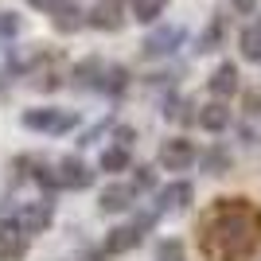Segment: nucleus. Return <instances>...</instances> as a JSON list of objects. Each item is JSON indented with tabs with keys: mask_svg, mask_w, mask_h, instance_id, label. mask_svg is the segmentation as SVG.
Wrapping results in <instances>:
<instances>
[{
	"mask_svg": "<svg viewBox=\"0 0 261 261\" xmlns=\"http://www.w3.org/2000/svg\"><path fill=\"white\" fill-rule=\"evenodd\" d=\"M261 242V211L246 199H218L203 226V253L211 261H250Z\"/></svg>",
	"mask_w": 261,
	"mask_h": 261,
	"instance_id": "nucleus-1",
	"label": "nucleus"
},
{
	"mask_svg": "<svg viewBox=\"0 0 261 261\" xmlns=\"http://www.w3.org/2000/svg\"><path fill=\"white\" fill-rule=\"evenodd\" d=\"M20 121L28 125V129H35V133H66V129H74V125H78L74 113H63V109H51V106L28 109Z\"/></svg>",
	"mask_w": 261,
	"mask_h": 261,
	"instance_id": "nucleus-2",
	"label": "nucleus"
},
{
	"mask_svg": "<svg viewBox=\"0 0 261 261\" xmlns=\"http://www.w3.org/2000/svg\"><path fill=\"white\" fill-rule=\"evenodd\" d=\"M4 226H16L23 238L28 234H43L51 226V203H28V207H20L16 215L4 218Z\"/></svg>",
	"mask_w": 261,
	"mask_h": 261,
	"instance_id": "nucleus-3",
	"label": "nucleus"
},
{
	"mask_svg": "<svg viewBox=\"0 0 261 261\" xmlns=\"http://www.w3.org/2000/svg\"><path fill=\"white\" fill-rule=\"evenodd\" d=\"M195 160H199V152H195V144L187 141V137H172V141L160 144V164L168 172H187Z\"/></svg>",
	"mask_w": 261,
	"mask_h": 261,
	"instance_id": "nucleus-4",
	"label": "nucleus"
},
{
	"mask_svg": "<svg viewBox=\"0 0 261 261\" xmlns=\"http://www.w3.org/2000/svg\"><path fill=\"white\" fill-rule=\"evenodd\" d=\"M86 23H90V28H98V32H117L121 23H125L121 0H101V4H94V8L86 12Z\"/></svg>",
	"mask_w": 261,
	"mask_h": 261,
	"instance_id": "nucleus-5",
	"label": "nucleus"
},
{
	"mask_svg": "<svg viewBox=\"0 0 261 261\" xmlns=\"http://www.w3.org/2000/svg\"><path fill=\"white\" fill-rule=\"evenodd\" d=\"M55 184H59V187H70V191H82V187L94 184V172H90V168L78 160V156H66V160L59 164V175H55Z\"/></svg>",
	"mask_w": 261,
	"mask_h": 261,
	"instance_id": "nucleus-6",
	"label": "nucleus"
},
{
	"mask_svg": "<svg viewBox=\"0 0 261 261\" xmlns=\"http://www.w3.org/2000/svg\"><path fill=\"white\" fill-rule=\"evenodd\" d=\"M179 43H184V28H156V32L148 35L141 47H144V55H148V59H156V55H172Z\"/></svg>",
	"mask_w": 261,
	"mask_h": 261,
	"instance_id": "nucleus-7",
	"label": "nucleus"
},
{
	"mask_svg": "<svg viewBox=\"0 0 261 261\" xmlns=\"http://www.w3.org/2000/svg\"><path fill=\"white\" fill-rule=\"evenodd\" d=\"M55 16H51V23H55V32H63V35H70V32H78V28H82V23H86V12L82 8H74V4H70V0H59V4H55Z\"/></svg>",
	"mask_w": 261,
	"mask_h": 261,
	"instance_id": "nucleus-8",
	"label": "nucleus"
},
{
	"mask_svg": "<svg viewBox=\"0 0 261 261\" xmlns=\"http://www.w3.org/2000/svg\"><path fill=\"white\" fill-rule=\"evenodd\" d=\"M98 203H101V211H106V215H121V211H129V207H133V187H125V184H109V187H101Z\"/></svg>",
	"mask_w": 261,
	"mask_h": 261,
	"instance_id": "nucleus-9",
	"label": "nucleus"
},
{
	"mask_svg": "<svg viewBox=\"0 0 261 261\" xmlns=\"http://www.w3.org/2000/svg\"><path fill=\"white\" fill-rule=\"evenodd\" d=\"M207 86H211V94H215L218 101H222V98H230V94L238 90V66H234V63H222V66L215 70V74H211V82H207Z\"/></svg>",
	"mask_w": 261,
	"mask_h": 261,
	"instance_id": "nucleus-10",
	"label": "nucleus"
},
{
	"mask_svg": "<svg viewBox=\"0 0 261 261\" xmlns=\"http://www.w3.org/2000/svg\"><path fill=\"white\" fill-rule=\"evenodd\" d=\"M28 250V238H23L16 226H0V261H20Z\"/></svg>",
	"mask_w": 261,
	"mask_h": 261,
	"instance_id": "nucleus-11",
	"label": "nucleus"
},
{
	"mask_svg": "<svg viewBox=\"0 0 261 261\" xmlns=\"http://www.w3.org/2000/svg\"><path fill=\"white\" fill-rule=\"evenodd\" d=\"M199 125H203L207 133H222L230 125V109L222 106V101H211V106L199 109Z\"/></svg>",
	"mask_w": 261,
	"mask_h": 261,
	"instance_id": "nucleus-12",
	"label": "nucleus"
},
{
	"mask_svg": "<svg viewBox=\"0 0 261 261\" xmlns=\"http://www.w3.org/2000/svg\"><path fill=\"white\" fill-rule=\"evenodd\" d=\"M74 78H78V86L90 90V86H98L101 90V78H106V66H101V59H82V63L74 66Z\"/></svg>",
	"mask_w": 261,
	"mask_h": 261,
	"instance_id": "nucleus-13",
	"label": "nucleus"
},
{
	"mask_svg": "<svg viewBox=\"0 0 261 261\" xmlns=\"http://www.w3.org/2000/svg\"><path fill=\"white\" fill-rule=\"evenodd\" d=\"M137 242H141V230L137 226H117V230H109V238H106V253H125Z\"/></svg>",
	"mask_w": 261,
	"mask_h": 261,
	"instance_id": "nucleus-14",
	"label": "nucleus"
},
{
	"mask_svg": "<svg viewBox=\"0 0 261 261\" xmlns=\"http://www.w3.org/2000/svg\"><path fill=\"white\" fill-rule=\"evenodd\" d=\"M191 195H195V191H191V184H184V179H179V184H168L160 191V207H187V203H191Z\"/></svg>",
	"mask_w": 261,
	"mask_h": 261,
	"instance_id": "nucleus-15",
	"label": "nucleus"
},
{
	"mask_svg": "<svg viewBox=\"0 0 261 261\" xmlns=\"http://www.w3.org/2000/svg\"><path fill=\"white\" fill-rule=\"evenodd\" d=\"M199 164H203V172H211V175H222V172H230V152L226 148H207V152L199 156Z\"/></svg>",
	"mask_w": 261,
	"mask_h": 261,
	"instance_id": "nucleus-16",
	"label": "nucleus"
},
{
	"mask_svg": "<svg viewBox=\"0 0 261 261\" xmlns=\"http://www.w3.org/2000/svg\"><path fill=\"white\" fill-rule=\"evenodd\" d=\"M129 168V148H106L101 152V172H125Z\"/></svg>",
	"mask_w": 261,
	"mask_h": 261,
	"instance_id": "nucleus-17",
	"label": "nucleus"
},
{
	"mask_svg": "<svg viewBox=\"0 0 261 261\" xmlns=\"http://www.w3.org/2000/svg\"><path fill=\"white\" fill-rule=\"evenodd\" d=\"M222 35H226V20H222V16H215V20H211V28L203 32V39H199V51H215V47L222 43Z\"/></svg>",
	"mask_w": 261,
	"mask_h": 261,
	"instance_id": "nucleus-18",
	"label": "nucleus"
},
{
	"mask_svg": "<svg viewBox=\"0 0 261 261\" xmlns=\"http://www.w3.org/2000/svg\"><path fill=\"white\" fill-rule=\"evenodd\" d=\"M125 86H129V70H125V66H106L101 90H109V94H121Z\"/></svg>",
	"mask_w": 261,
	"mask_h": 261,
	"instance_id": "nucleus-19",
	"label": "nucleus"
},
{
	"mask_svg": "<svg viewBox=\"0 0 261 261\" xmlns=\"http://www.w3.org/2000/svg\"><path fill=\"white\" fill-rule=\"evenodd\" d=\"M242 55H246L250 63H261V32L257 28H246V32H242Z\"/></svg>",
	"mask_w": 261,
	"mask_h": 261,
	"instance_id": "nucleus-20",
	"label": "nucleus"
},
{
	"mask_svg": "<svg viewBox=\"0 0 261 261\" xmlns=\"http://www.w3.org/2000/svg\"><path fill=\"white\" fill-rule=\"evenodd\" d=\"M156 261H187V253H184V242L164 238L160 246H156Z\"/></svg>",
	"mask_w": 261,
	"mask_h": 261,
	"instance_id": "nucleus-21",
	"label": "nucleus"
},
{
	"mask_svg": "<svg viewBox=\"0 0 261 261\" xmlns=\"http://www.w3.org/2000/svg\"><path fill=\"white\" fill-rule=\"evenodd\" d=\"M191 101H184V98H168L164 101V117H172V121H191Z\"/></svg>",
	"mask_w": 261,
	"mask_h": 261,
	"instance_id": "nucleus-22",
	"label": "nucleus"
},
{
	"mask_svg": "<svg viewBox=\"0 0 261 261\" xmlns=\"http://www.w3.org/2000/svg\"><path fill=\"white\" fill-rule=\"evenodd\" d=\"M160 8H164L160 0H133V16L141 23H152L156 16H160Z\"/></svg>",
	"mask_w": 261,
	"mask_h": 261,
	"instance_id": "nucleus-23",
	"label": "nucleus"
},
{
	"mask_svg": "<svg viewBox=\"0 0 261 261\" xmlns=\"http://www.w3.org/2000/svg\"><path fill=\"white\" fill-rule=\"evenodd\" d=\"M20 32V16L16 12H0V35H16Z\"/></svg>",
	"mask_w": 261,
	"mask_h": 261,
	"instance_id": "nucleus-24",
	"label": "nucleus"
},
{
	"mask_svg": "<svg viewBox=\"0 0 261 261\" xmlns=\"http://www.w3.org/2000/svg\"><path fill=\"white\" fill-rule=\"evenodd\" d=\"M137 187H141V191H152V187H156L152 168H137Z\"/></svg>",
	"mask_w": 261,
	"mask_h": 261,
	"instance_id": "nucleus-25",
	"label": "nucleus"
},
{
	"mask_svg": "<svg viewBox=\"0 0 261 261\" xmlns=\"http://www.w3.org/2000/svg\"><path fill=\"white\" fill-rule=\"evenodd\" d=\"M246 113H261V86L246 90Z\"/></svg>",
	"mask_w": 261,
	"mask_h": 261,
	"instance_id": "nucleus-26",
	"label": "nucleus"
},
{
	"mask_svg": "<svg viewBox=\"0 0 261 261\" xmlns=\"http://www.w3.org/2000/svg\"><path fill=\"white\" fill-rule=\"evenodd\" d=\"M230 8L238 12V16H253V12H257V0H230Z\"/></svg>",
	"mask_w": 261,
	"mask_h": 261,
	"instance_id": "nucleus-27",
	"label": "nucleus"
},
{
	"mask_svg": "<svg viewBox=\"0 0 261 261\" xmlns=\"http://www.w3.org/2000/svg\"><path fill=\"white\" fill-rule=\"evenodd\" d=\"M133 137H137V133H133L129 125H125V129H117V144H121V148H129V144H133Z\"/></svg>",
	"mask_w": 261,
	"mask_h": 261,
	"instance_id": "nucleus-28",
	"label": "nucleus"
},
{
	"mask_svg": "<svg viewBox=\"0 0 261 261\" xmlns=\"http://www.w3.org/2000/svg\"><path fill=\"white\" fill-rule=\"evenodd\" d=\"M28 4H32V8H55L59 0H28Z\"/></svg>",
	"mask_w": 261,
	"mask_h": 261,
	"instance_id": "nucleus-29",
	"label": "nucleus"
},
{
	"mask_svg": "<svg viewBox=\"0 0 261 261\" xmlns=\"http://www.w3.org/2000/svg\"><path fill=\"white\" fill-rule=\"evenodd\" d=\"M82 261H101V257H98V253H86V257H82Z\"/></svg>",
	"mask_w": 261,
	"mask_h": 261,
	"instance_id": "nucleus-30",
	"label": "nucleus"
},
{
	"mask_svg": "<svg viewBox=\"0 0 261 261\" xmlns=\"http://www.w3.org/2000/svg\"><path fill=\"white\" fill-rule=\"evenodd\" d=\"M257 32H261V23H257Z\"/></svg>",
	"mask_w": 261,
	"mask_h": 261,
	"instance_id": "nucleus-31",
	"label": "nucleus"
},
{
	"mask_svg": "<svg viewBox=\"0 0 261 261\" xmlns=\"http://www.w3.org/2000/svg\"><path fill=\"white\" fill-rule=\"evenodd\" d=\"M160 4H164V0H160Z\"/></svg>",
	"mask_w": 261,
	"mask_h": 261,
	"instance_id": "nucleus-32",
	"label": "nucleus"
}]
</instances>
